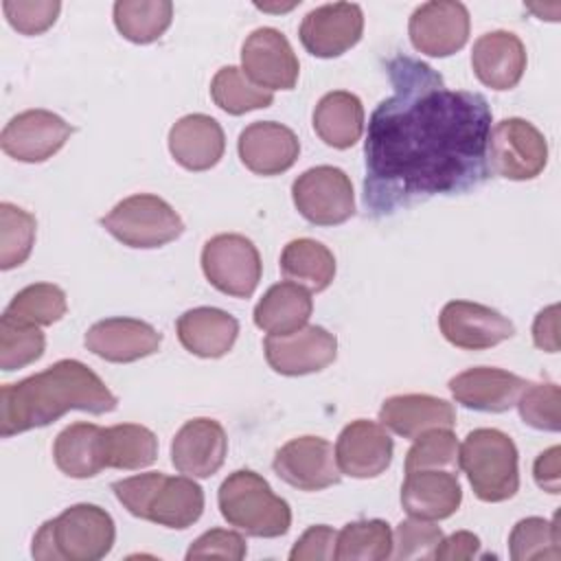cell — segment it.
<instances>
[{
    "instance_id": "obj_29",
    "label": "cell",
    "mask_w": 561,
    "mask_h": 561,
    "mask_svg": "<svg viewBox=\"0 0 561 561\" xmlns=\"http://www.w3.org/2000/svg\"><path fill=\"white\" fill-rule=\"evenodd\" d=\"M313 311L309 289L283 280L272 285L254 307V324L270 335H287L302 329Z\"/></svg>"
},
{
    "instance_id": "obj_45",
    "label": "cell",
    "mask_w": 561,
    "mask_h": 561,
    "mask_svg": "<svg viewBox=\"0 0 561 561\" xmlns=\"http://www.w3.org/2000/svg\"><path fill=\"white\" fill-rule=\"evenodd\" d=\"M335 543H337V533L327 524H318L302 533V537L294 543L289 559L291 561H331L335 559Z\"/></svg>"
},
{
    "instance_id": "obj_31",
    "label": "cell",
    "mask_w": 561,
    "mask_h": 561,
    "mask_svg": "<svg viewBox=\"0 0 561 561\" xmlns=\"http://www.w3.org/2000/svg\"><path fill=\"white\" fill-rule=\"evenodd\" d=\"M280 272L309 291H322L333 283L335 256L316 239H294L280 252Z\"/></svg>"
},
{
    "instance_id": "obj_33",
    "label": "cell",
    "mask_w": 561,
    "mask_h": 561,
    "mask_svg": "<svg viewBox=\"0 0 561 561\" xmlns=\"http://www.w3.org/2000/svg\"><path fill=\"white\" fill-rule=\"evenodd\" d=\"M105 451L112 469H145L158 458V438L145 425L121 423L105 427Z\"/></svg>"
},
{
    "instance_id": "obj_38",
    "label": "cell",
    "mask_w": 561,
    "mask_h": 561,
    "mask_svg": "<svg viewBox=\"0 0 561 561\" xmlns=\"http://www.w3.org/2000/svg\"><path fill=\"white\" fill-rule=\"evenodd\" d=\"M46 337L37 324L2 313L0 318V368L4 373L24 368L44 355Z\"/></svg>"
},
{
    "instance_id": "obj_9",
    "label": "cell",
    "mask_w": 561,
    "mask_h": 561,
    "mask_svg": "<svg viewBox=\"0 0 561 561\" xmlns=\"http://www.w3.org/2000/svg\"><path fill=\"white\" fill-rule=\"evenodd\" d=\"M202 270L208 283L221 294L250 298L261 280L263 263L256 245L248 237L224 232L204 243Z\"/></svg>"
},
{
    "instance_id": "obj_30",
    "label": "cell",
    "mask_w": 561,
    "mask_h": 561,
    "mask_svg": "<svg viewBox=\"0 0 561 561\" xmlns=\"http://www.w3.org/2000/svg\"><path fill=\"white\" fill-rule=\"evenodd\" d=\"M313 129L333 149L353 147L364 131V105L346 90L327 92L313 110Z\"/></svg>"
},
{
    "instance_id": "obj_19",
    "label": "cell",
    "mask_w": 561,
    "mask_h": 561,
    "mask_svg": "<svg viewBox=\"0 0 561 561\" xmlns=\"http://www.w3.org/2000/svg\"><path fill=\"white\" fill-rule=\"evenodd\" d=\"M394 443L386 427L375 421H351L337 436L335 460L351 478H377L392 462Z\"/></svg>"
},
{
    "instance_id": "obj_1",
    "label": "cell",
    "mask_w": 561,
    "mask_h": 561,
    "mask_svg": "<svg viewBox=\"0 0 561 561\" xmlns=\"http://www.w3.org/2000/svg\"><path fill=\"white\" fill-rule=\"evenodd\" d=\"M392 94L370 114L364 142V204L388 217L434 195H458L489 178L493 123L486 99L451 90L425 61L397 55L386 64Z\"/></svg>"
},
{
    "instance_id": "obj_21",
    "label": "cell",
    "mask_w": 561,
    "mask_h": 561,
    "mask_svg": "<svg viewBox=\"0 0 561 561\" xmlns=\"http://www.w3.org/2000/svg\"><path fill=\"white\" fill-rule=\"evenodd\" d=\"M239 158L256 175H278L294 167L300 153L298 136L274 121L250 123L239 134Z\"/></svg>"
},
{
    "instance_id": "obj_35",
    "label": "cell",
    "mask_w": 561,
    "mask_h": 561,
    "mask_svg": "<svg viewBox=\"0 0 561 561\" xmlns=\"http://www.w3.org/2000/svg\"><path fill=\"white\" fill-rule=\"evenodd\" d=\"M210 96L219 110L232 116L270 107L274 101L270 90L252 83L237 66H224L215 72L210 81Z\"/></svg>"
},
{
    "instance_id": "obj_3",
    "label": "cell",
    "mask_w": 561,
    "mask_h": 561,
    "mask_svg": "<svg viewBox=\"0 0 561 561\" xmlns=\"http://www.w3.org/2000/svg\"><path fill=\"white\" fill-rule=\"evenodd\" d=\"M112 491L134 517L175 530L193 526L204 513V491L191 476L149 471L116 480Z\"/></svg>"
},
{
    "instance_id": "obj_7",
    "label": "cell",
    "mask_w": 561,
    "mask_h": 561,
    "mask_svg": "<svg viewBox=\"0 0 561 561\" xmlns=\"http://www.w3.org/2000/svg\"><path fill=\"white\" fill-rule=\"evenodd\" d=\"M101 226L127 248H162L184 232V221L175 208L158 195L136 193L118 202Z\"/></svg>"
},
{
    "instance_id": "obj_44",
    "label": "cell",
    "mask_w": 561,
    "mask_h": 561,
    "mask_svg": "<svg viewBox=\"0 0 561 561\" xmlns=\"http://www.w3.org/2000/svg\"><path fill=\"white\" fill-rule=\"evenodd\" d=\"M248 552L245 539L234 530L213 528L199 535L191 548L186 550V559H228V561H241Z\"/></svg>"
},
{
    "instance_id": "obj_16",
    "label": "cell",
    "mask_w": 561,
    "mask_h": 561,
    "mask_svg": "<svg viewBox=\"0 0 561 561\" xmlns=\"http://www.w3.org/2000/svg\"><path fill=\"white\" fill-rule=\"evenodd\" d=\"M72 127L48 110H26L13 116L0 136L2 151L20 162H44L70 138Z\"/></svg>"
},
{
    "instance_id": "obj_43",
    "label": "cell",
    "mask_w": 561,
    "mask_h": 561,
    "mask_svg": "<svg viewBox=\"0 0 561 561\" xmlns=\"http://www.w3.org/2000/svg\"><path fill=\"white\" fill-rule=\"evenodd\" d=\"M2 11L9 24L24 35H39L48 31L59 11L61 2L57 0H4Z\"/></svg>"
},
{
    "instance_id": "obj_18",
    "label": "cell",
    "mask_w": 561,
    "mask_h": 561,
    "mask_svg": "<svg viewBox=\"0 0 561 561\" xmlns=\"http://www.w3.org/2000/svg\"><path fill=\"white\" fill-rule=\"evenodd\" d=\"M228 454V436L215 419H191L173 436L171 462L191 478H210L217 473Z\"/></svg>"
},
{
    "instance_id": "obj_2",
    "label": "cell",
    "mask_w": 561,
    "mask_h": 561,
    "mask_svg": "<svg viewBox=\"0 0 561 561\" xmlns=\"http://www.w3.org/2000/svg\"><path fill=\"white\" fill-rule=\"evenodd\" d=\"M116 403L92 368L79 359H59L42 373L0 388V436L44 427L70 410L105 414Z\"/></svg>"
},
{
    "instance_id": "obj_4",
    "label": "cell",
    "mask_w": 561,
    "mask_h": 561,
    "mask_svg": "<svg viewBox=\"0 0 561 561\" xmlns=\"http://www.w3.org/2000/svg\"><path fill=\"white\" fill-rule=\"evenodd\" d=\"M112 515L96 504L68 506L39 526L31 554L37 561H99L114 546Z\"/></svg>"
},
{
    "instance_id": "obj_17",
    "label": "cell",
    "mask_w": 561,
    "mask_h": 561,
    "mask_svg": "<svg viewBox=\"0 0 561 561\" xmlns=\"http://www.w3.org/2000/svg\"><path fill=\"white\" fill-rule=\"evenodd\" d=\"M445 340L465 351H484L513 337V322L500 311L469 300H451L438 316Z\"/></svg>"
},
{
    "instance_id": "obj_42",
    "label": "cell",
    "mask_w": 561,
    "mask_h": 561,
    "mask_svg": "<svg viewBox=\"0 0 561 561\" xmlns=\"http://www.w3.org/2000/svg\"><path fill=\"white\" fill-rule=\"evenodd\" d=\"M443 541V530L430 519L410 517L403 519L392 535V557L405 559H434L438 543Z\"/></svg>"
},
{
    "instance_id": "obj_8",
    "label": "cell",
    "mask_w": 561,
    "mask_h": 561,
    "mask_svg": "<svg viewBox=\"0 0 561 561\" xmlns=\"http://www.w3.org/2000/svg\"><path fill=\"white\" fill-rule=\"evenodd\" d=\"M548 162V142L543 134L524 118H504L489 131L486 164L489 171L506 180H533Z\"/></svg>"
},
{
    "instance_id": "obj_40",
    "label": "cell",
    "mask_w": 561,
    "mask_h": 561,
    "mask_svg": "<svg viewBox=\"0 0 561 561\" xmlns=\"http://www.w3.org/2000/svg\"><path fill=\"white\" fill-rule=\"evenodd\" d=\"M458 440L451 430H430L414 438V445L405 454V473L419 469H456L458 467Z\"/></svg>"
},
{
    "instance_id": "obj_15",
    "label": "cell",
    "mask_w": 561,
    "mask_h": 561,
    "mask_svg": "<svg viewBox=\"0 0 561 561\" xmlns=\"http://www.w3.org/2000/svg\"><path fill=\"white\" fill-rule=\"evenodd\" d=\"M263 348L272 370L298 377L327 368L337 355V340L324 327L305 324L287 335H267Z\"/></svg>"
},
{
    "instance_id": "obj_22",
    "label": "cell",
    "mask_w": 561,
    "mask_h": 561,
    "mask_svg": "<svg viewBox=\"0 0 561 561\" xmlns=\"http://www.w3.org/2000/svg\"><path fill=\"white\" fill-rule=\"evenodd\" d=\"M526 383L528 381L515 373L491 366H476L451 377L449 392L456 403L469 410L495 414L511 410L517 403Z\"/></svg>"
},
{
    "instance_id": "obj_34",
    "label": "cell",
    "mask_w": 561,
    "mask_h": 561,
    "mask_svg": "<svg viewBox=\"0 0 561 561\" xmlns=\"http://www.w3.org/2000/svg\"><path fill=\"white\" fill-rule=\"evenodd\" d=\"M392 557V530L383 519H359L337 533L335 559L383 561Z\"/></svg>"
},
{
    "instance_id": "obj_25",
    "label": "cell",
    "mask_w": 561,
    "mask_h": 561,
    "mask_svg": "<svg viewBox=\"0 0 561 561\" xmlns=\"http://www.w3.org/2000/svg\"><path fill=\"white\" fill-rule=\"evenodd\" d=\"M379 421L386 430L414 440L430 430H451L456 410L449 401L432 394H394L381 403Z\"/></svg>"
},
{
    "instance_id": "obj_32",
    "label": "cell",
    "mask_w": 561,
    "mask_h": 561,
    "mask_svg": "<svg viewBox=\"0 0 561 561\" xmlns=\"http://www.w3.org/2000/svg\"><path fill=\"white\" fill-rule=\"evenodd\" d=\"M173 20L169 0H118L114 2V24L134 44L156 42Z\"/></svg>"
},
{
    "instance_id": "obj_13",
    "label": "cell",
    "mask_w": 561,
    "mask_h": 561,
    "mask_svg": "<svg viewBox=\"0 0 561 561\" xmlns=\"http://www.w3.org/2000/svg\"><path fill=\"white\" fill-rule=\"evenodd\" d=\"M272 467L283 482L300 491H322L342 478L333 445L320 436L287 440L276 451Z\"/></svg>"
},
{
    "instance_id": "obj_37",
    "label": "cell",
    "mask_w": 561,
    "mask_h": 561,
    "mask_svg": "<svg viewBox=\"0 0 561 561\" xmlns=\"http://www.w3.org/2000/svg\"><path fill=\"white\" fill-rule=\"evenodd\" d=\"M66 311V294L61 287L53 283H33L20 289L4 309L7 316H13L22 322H31L37 327H48L61 320Z\"/></svg>"
},
{
    "instance_id": "obj_26",
    "label": "cell",
    "mask_w": 561,
    "mask_h": 561,
    "mask_svg": "<svg viewBox=\"0 0 561 561\" xmlns=\"http://www.w3.org/2000/svg\"><path fill=\"white\" fill-rule=\"evenodd\" d=\"M226 149L221 125L208 114H186L169 131V151L188 171L213 169Z\"/></svg>"
},
{
    "instance_id": "obj_39",
    "label": "cell",
    "mask_w": 561,
    "mask_h": 561,
    "mask_svg": "<svg viewBox=\"0 0 561 561\" xmlns=\"http://www.w3.org/2000/svg\"><path fill=\"white\" fill-rule=\"evenodd\" d=\"M35 217L9 202L0 204V267L13 270L22 265L35 243Z\"/></svg>"
},
{
    "instance_id": "obj_11",
    "label": "cell",
    "mask_w": 561,
    "mask_h": 561,
    "mask_svg": "<svg viewBox=\"0 0 561 561\" xmlns=\"http://www.w3.org/2000/svg\"><path fill=\"white\" fill-rule=\"evenodd\" d=\"M408 35L419 53L449 57L469 39V11L456 0L423 2L410 15Z\"/></svg>"
},
{
    "instance_id": "obj_48",
    "label": "cell",
    "mask_w": 561,
    "mask_h": 561,
    "mask_svg": "<svg viewBox=\"0 0 561 561\" xmlns=\"http://www.w3.org/2000/svg\"><path fill=\"white\" fill-rule=\"evenodd\" d=\"M533 342L546 353L559 351V307L550 305L541 309L533 322Z\"/></svg>"
},
{
    "instance_id": "obj_23",
    "label": "cell",
    "mask_w": 561,
    "mask_h": 561,
    "mask_svg": "<svg viewBox=\"0 0 561 561\" xmlns=\"http://www.w3.org/2000/svg\"><path fill=\"white\" fill-rule=\"evenodd\" d=\"M462 502L458 476L449 469L408 471L401 486V506L410 517L445 519L451 517Z\"/></svg>"
},
{
    "instance_id": "obj_5",
    "label": "cell",
    "mask_w": 561,
    "mask_h": 561,
    "mask_svg": "<svg viewBox=\"0 0 561 561\" xmlns=\"http://www.w3.org/2000/svg\"><path fill=\"white\" fill-rule=\"evenodd\" d=\"M224 519L250 537H280L291 526V508L270 482L250 469L232 471L217 493Z\"/></svg>"
},
{
    "instance_id": "obj_41",
    "label": "cell",
    "mask_w": 561,
    "mask_h": 561,
    "mask_svg": "<svg viewBox=\"0 0 561 561\" xmlns=\"http://www.w3.org/2000/svg\"><path fill=\"white\" fill-rule=\"evenodd\" d=\"M519 416L526 425L541 430V432H559L561 427V392L559 386L552 381L541 383H526L517 403Z\"/></svg>"
},
{
    "instance_id": "obj_12",
    "label": "cell",
    "mask_w": 561,
    "mask_h": 561,
    "mask_svg": "<svg viewBox=\"0 0 561 561\" xmlns=\"http://www.w3.org/2000/svg\"><path fill=\"white\" fill-rule=\"evenodd\" d=\"M241 70L252 83L274 92L296 85L300 64L289 39L278 28L261 26L241 46Z\"/></svg>"
},
{
    "instance_id": "obj_28",
    "label": "cell",
    "mask_w": 561,
    "mask_h": 561,
    "mask_svg": "<svg viewBox=\"0 0 561 561\" xmlns=\"http://www.w3.org/2000/svg\"><path fill=\"white\" fill-rule=\"evenodd\" d=\"M53 458L57 469L70 478H94L107 469L105 427L83 421L64 427L55 438Z\"/></svg>"
},
{
    "instance_id": "obj_27",
    "label": "cell",
    "mask_w": 561,
    "mask_h": 561,
    "mask_svg": "<svg viewBox=\"0 0 561 561\" xmlns=\"http://www.w3.org/2000/svg\"><path fill=\"white\" fill-rule=\"evenodd\" d=\"M180 344L197 357H221L226 355L239 335V322L224 309L195 307L184 311L175 322Z\"/></svg>"
},
{
    "instance_id": "obj_24",
    "label": "cell",
    "mask_w": 561,
    "mask_h": 561,
    "mask_svg": "<svg viewBox=\"0 0 561 561\" xmlns=\"http://www.w3.org/2000/svg\"><path fill=\"white\" fill-rule=\"evenodd\" d=\"M471 66L480 83L491 90H511L526 70V48L511 31H491L476 39Z\"/></svg>"
},
{
    "instance_id": "obj_10",
    "label": "cell",
    "mask_w": 561,
    "mask_h": 561,
    "mask_svg": "<svg viewBox=\"0 0 561 561\" xmlns=\"http://www.w3.org/2000/svg\"><path fill=\"white\" fill-rule=\"evenodd\" d=\"M291 199L298 213L316 226H337L355 215L351 178L331 164L300 173L291 184Z\"/></svg>"
},
{
    "instance_id": "obj_6",
    "label": "cell",
    "mask_w": 561,
    "mask_h": 561,
    "mask_svg": "<svg viewBox=\"0 0 561 561\" xmlns=\"http://www.w3.org/2000/svg\"><path fill=\"white\" fill-rule=\"evenodd\" d=\"M458 467L482 502L511 500L519 489L517 447L513 438L495 427H478L458 447Z\"/></svg>"
},
{
    "instance_id": "obj_20",
    "label": "cell",
    "mask_w": 561,
    "mask_h": 561,
    "mask_svg": "<svg viewBox=\"0 0 561 561\" xmlns=\"http://www.w3.org/2000/svg\"><path fill=\"white\" fill-rule=\"evenodd\" d=\"M83 342L90 353L105 362L129 364L158 353L162 333L145 320L105 318L88 329Z\"/></svg>"
},
{
    "instance_id": "obj_47",
    "label": "cell",
    "mask_w": 561,
    "mask_h": 561,
    "mask_svg": "<svg viewBox=\"0 0 561 561\" xmlns=\"http://www.w3.org/2000/svg\"><path fill=\"white\" fill-rule=\"evenodd\" d=\"M480 550V539L469 533V530H458L449 537H443L438 543L434 559L436 561H462V559H473Z\"/></svg>"
},
{
    "instance_id": "obj_46",
    "label": "cell",
    "mask_w": 561,
    "mask_h": 561,
    "mask_svg": "<svg viewBox=\"0 0 561 561\" xmlns=\"http://www.w3.org/2000/svg\"><path fill=\"white\" fill-rule=\"evenodd\" d=\"M561 447L552 445L541 451L533 465V476L539 489L557 495L561 491Z\"/></svg>"
},
{
    "instance_id": "obj_14",
    "label": "cell",
    "mask_w": 561,
    "mask_h": 561,
    "mask_svg": "<svg viewBox=\"0 0 561 561\" xmlns=\"http://www.w3.org/2000/svg\"><path fill=\"white\" fill-rule=\"evenodd\" d=\"M364 13L355 2H333L311 9L300 22L305 50L320 59L340 57L362 39Z\"/></svg>"
},
{
    "instance_id": "obj_36",
    "label": "cell",
    "mask_w": 561,
    "mask_h": 561,
    "mask_svg": "<svg viewBox=\"0 0 561 561\" xmlns=\"http://www.w3.org/2000/svg\"><path fill=\"white\" fill-rule=\"evenodd\" d=\"M561 535H559V515L552 519L526 517L519 519L508 537V550L513 561H533L561 557Z\"/></svg>"
}]
</instances>
